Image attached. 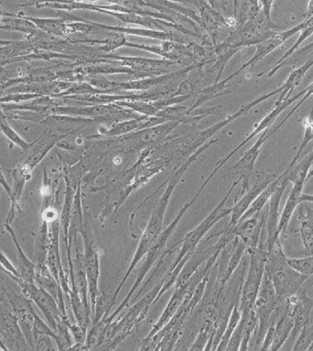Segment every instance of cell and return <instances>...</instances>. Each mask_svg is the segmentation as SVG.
<instances>
[{"label":"cell","mask_w":313,"mask_h":351,"mask_svg":"<svg viewBox=\"0 0 313 351\" xmlns=\"http://www.w3.org/2000/svg\"><path fill=\"white\" fill-rule=\"evenodd\" d=\"M218 143L217 140H211L209 143L204 144L202 147H200L197 152L192 154V156L186 160L181 165V167L176 171V173L174 174L173 178L170 179V184L165 189L164 195L160 198L159 202L157 203L156 206L152 211V216L150 217L148 224L146 226V230L143 231V236L140 241V243L138 245L137 250H136L135 254L133 256L132 263H130V267L128 269L126 274L122 279L121 284H119L118 288H117L115 293L113 295L114 301H116V298H118L119 292H121V288L124 287L125 282L129 278L130 274L135 270L136 266H137L139 261L143 258V256L148 253L149 250H151L152 245L154 241L159 238L160 234L163 231V223H164V217L165 211H167L168 203H170L171 195H172L174 189L178 186L179 182H181L182 178H183L184 173H186L189 165H192L193 162L197 160V158L200 156V154L205 152L209 147L213 145L214 143Z\"/></svg>","instance_id":"obj_1"},{"label":"cell","mask_w":313,"mask_h":351,"mask_svg":"<svg viewBox=\"0 0 313 351\" xmlns=\"http://www.w3.org/2000/svg\"><path fill=\"white\" fill-rule=\"evenodd\" d=\"M266 271L273 282L277 304L280 306L296 295L309 277L299 273L290 265L283 249L282 239L266 246Z\"/></svg>","instance_id":"obj_2"},{"label":"cell","mask_w":313,"mask_h":351,"mask_svg":"<svg viewBox=\"0 0 313 351\" xmlns=\"http://www.w3.org/2000/svg\"><path fill=\"white\" fill-rule=\"evenodd\" d=\"M207 184L203 183L202 186H201L200 190H198L197 194L195 195V197L192 198V200L189 201V202L185 204L183 208L181 209V211L178 212V216L176 217V219L173 220V222L171 223L167 228H165V230H163L161 234H160L159 238L156 239V241H154V245H152L151 250H149L148 253H147L146 261L143 266H141L140 271H139V276L137 279H136V282L132 289L130 290V292L128 293L126 298H125L124 300L122 301V303L119 304L118 309L116 310L115 312L113 313L111 317L106 318L105 322L107 325H110V324L113 323V321L117 317L119 314H121L122 310L125 308L129 304L130 299L132 298L133 293L137 291L139 287L141 285V281H143L144 277H146L147 273L154 266L155 261H157V258L160 257V255L162 254L163 252H164L165 246H167L168 241L172 236L174 231H175L176 227H178L179 221H181L182 217H183L184 215L186 214V212L189 210L190 208L193 206V204L197 201L198 197H200L201 192L203 191V189H205Z\"/></svg>","instance_id":"obj_3"},{"label":"cell","mask_w":313,"mask_h":351,"mask_svg":"<svg viewBox=\"0 0 313 351\" xmlns=\"http://www.w3.org/2000/svg\"><path fill=\"white\" fill-rule=\"evenodd\" d=\"M239 183H241L240 178L233 182L230 189L228 190L227 194H226L222 201L218 204L216 208L208 215V217H207L200 225H198L194 230L189 231V232L187 234L183 241H181L183 245H182L181 252H179L178 257H176L175 261H174L167 274L171 273L184 258L192 257L193 253H194L196 249H197L198 243H200L201 239L206 236V234L209 232V230H211L216 223L219 222L220 219H222L223 217L231 215V208H225V205L229 198H230L231 193L237 187Z\"/></svg>","instance_id":"obj_4"},{"label":"cell","mask_w":313,"mask_h":351,"mask_svg":"<svg viewBox=\"0 0 313 351\" xmlns=\"http://www.w3.org/2000/svg\"><path fill=\"white\" fill-rule=\"evenodd\" d=\"M277 306L279 304H277L276 290L270 277L266 271L254 304V310L258 317V325L250 341L249 347H251L249 348L250 350H260L261 345L270 326L272 317Z\"/></svg>","instance_id":"obj_5"},{"label":"cell","mask_w":313,"mask_h":351,"mask_svg":"<svg viewBox=\"0 0 313 351\" xmlns=\"http://www.w3.org/2000/svg\"><path fill=\"white\" fill-rule=\"evenodd\" d=\"M249 255L248 270L243 285L240 298V309L242 315H248L254 308L255 299L262 284L264 274L266 273L268 250L264 246V241L257 249L247 252Z\"/></svg>","instance_id":"obj_6"},{"label":"cell","mask_w":313,"mask_h":351,"mask_svg":"<svg viewBox=\"0 0 313 351\" xmlns=\"http://www.w3.org/2000/svg\"><path fill=\"white\" fill-rule=\"evenodd\" d=\"M274 24L266 17L262 12L243 25L237 27L230 39L223 45L233 49L250 47L264 42L275 34Z\"/></svg>","instance_id":"obj_7"},{"label":"cell","mask_w":313,"mask_h":351,"mask_svg":"<svg viewBox=\"0 0 313 351\" xmlns=\"http://www.w3.org/2000/svg\"><path fill=\"white\" fill-rule=\"evenodd\" d=\"M0 344L2 350H31L23 329L19 323L17 315L13 312L4 296L1 298L0 309Z\"/></svg>","instance_id":"obj_8"},{"label":"cell","mask_w":313,"mask_h":351,"mask_svg":"<svg viewBox=\"0 0 313 351\" xmlns=\"http://www.w3.org/2000/svg\"><path fill=\"white\" fill-rule=\"evenodd\" d=\"M21 289V293L26 298L31 299L39 307L40 311L45 315L49 326L56 331L57 323L64 319L61 310L59 308L58 303L50 293L43 288L38 287L35 282L25 281L23 278H19L13 276H9Z\"/></svg>","instance_id":"obj_9"},{"label":"cell","mask_w":313,"mask_h":351,"mask_svg":"<svg viewBox=\"0 0 313 351\" xmlns=\"http://www.w3.org/2000/svg\"><path fill=\"white\" fill-rule=\"evenodd\" d=\"M85 253L83 257V267L89 282V296H91L92 317H94L97 296L100 295V254L99 250L91 241L85 230L82 232Z\"/></svg>","instance_id":"obj_10"},{"label":"cell","mask_w":313,"mask_h":351,"mask_svg":"<svg viewBox=\"0 0 313 351\" xmlns=\"http://www.w3.org/2000/svg\"><path fill=\"white\" fill-rule=\"evenodd\" d=\"M305 23H306V21L304 20L302 23L298 24V25H296L290 29H287V31L280 32H276L271 37H269L268 39L260 43L259 45H255L257 51H255V56H253L248 62H246V64L242 65V66L239 68L235 73H233V75H229L227 78H225L224 80L222 81L223 83L227 84L231 79L235 77L236 75H238L242 71L246 69V68L248 66H251V65L252 66H254V65L257 64L258 62L262 61L266 56H268V54L272 53V51L276 50V49L279 48V46H281L283 43L287 42V40L290 39L293 35L301 32V29H303L305 25Z\"/></svg>","instance_id":"obj_11"},{"label":"cell","mask_w":313,"mask_h":351,"mask_svg":"<svg viewBox=\"0 0 313 351\" xmlns=\"http://www.w3.org/2000/svg\"><path fill=\"white\" fill-rule=\"evenodd\" d=\"M273 134V130L268 132V130H266L263 132L254 145L248 151L244 152L243 157L231 168V171H235L240 176L239 178L241 179L242 193L243 194L251 186H250V181H251L255 163H257L258 157H259L264 143Z\"/></svg>","instance_id":"obj_12"},{"label":"cell","mask_w":313,"mask_h":351,"mask_svg":"<svg viewBox=\"0 0 313 351\" xmlns=\"http://www.w3.org/2000/svg\"><path fill=\"white\" fill-rule=\"evenodd\" d=\"M277 174H269L260 171L257 176L254 184L250 186L246 193H244L243 197L238 200L231 208V219L227 226V228H233L237 224L239 220L246 213L247 209L251 206L254 201L257 199L258 195L261 194L271 184L272 182L277 178Z\"/></svg>","instance_id":"obj_13"},{"label":"cell","mask_w":313,"mask_h":351,"mask_svg":"<svg viewBox=\"0 0 313 351\" xmlns=\"http://www.w3.org/2000/svg\"><path fill=\"white\" fill-rule=\"evenodd\" d=\"M286 303L290 307L294 320V328L291 340L294 341L305 326L310 323V315L313 310V299L308 295V287H302L299 292L288 298Z\"/></svg>","instance_id":"obj_14"},{"label":"cell","mask_w":313,"mask_h":351,"mask_svg":"<svg viewBox=\"0 0 313 351\" xmlns=\"http://www.w3.org/2000/svg\"><path fill=\"white\" fill-rule=\"evenodd\" d=\"M277 310H279V317L276 321L274 340L270 351L281 350L286 341L290 339L294 328V320L290 306L285 302L284 304L277 306Z\"/></svg>","instance_id":"obj_15"},{"label":"cell","mask_w":313,"mask_h":351,"mask_svg":"<svg viewBox=\"0 0 313 351\" xmlns=\"http://www.w3.org/2000/svg\"><path fill=\"white\" fill-rule=\"evenodd\" d=\"M296 219L302 245L308 255L313 254V208L301 205L297 208Z\"/></svg>","instance_id":"obj_16"},{"label":"cell","mask_w":313,"mask_h":351,"mask_svg":"<svg viewBox=\"0 0 313 351\" xmlns=\"http://www.w3.org/2000/svg\"><path fill=\"white\" fill-rule=\"evenodd\" d=\"M231 244H233V252H231L227 261H226L224 270H222V269L219 270L220 279L225 285L227 284V282L233 276V274L237 271L238 267H240L241 261L247 253L246 243L241 241L238 237L233 239Z\"/></svg>","instance_id":"obj_17"},{"label":"cell","mask_w":313,"mask_h":351,"mask_svg":"<svg viewBox=\"0 0 313 351\" xmlns=\"http://www.w3.org/2000/svg\"><path fill=\"white\" fill-rule=\"evenodd\" d=\"M4 227L6 228L8 232L12 236V241L14 242L16 247L18 250V263H19V271H20L21 277L27 282H35V276H36L37 265H34L30 258L27 257L23 249H21L20 243H19L17 237L12 227L8 223H4Z\"/></svg>","instance_id":"obj_18"},{"label":"cell","mask_w":313,"mask_h":351,"mask_svg":"<svg viewBox=\"0 0 313 351\" xmlns=\"http://www.w3.org/2000/svg\"><path fill=\"white\" fill-rule=\"evenodd\" d=\"M312 65L313 59L307 62L306 64L301 65V67L294 69L293 72L288 76L287 80H286L284 84H283L282 91L280 92L279 99H277L276 103H281L290 99L292 92L301 84L305 75H306L308 71H309Z\"/></svg>","instance_id":"obj_19"},{"label":"cell","mask_w":313,"mask_h":351,"mask_svg":"<svg viewBox=\"0 0 313 351\" xmlns=\"http://www.w3.org/2000/svg\"><path fill=\"white\" fill-rule=\"evenodd\" d=\"M313 59V43L310 45L305 46V47L299 49L295 53L286 59L285 61L280 62L277 66H272L268 73V77L276 75V73L283 67L290 66L296 69V68L301 67V65L306 64L307 62Z\"/></svg>","instance_id":"obj_20"},{"label":"cell","mask_w":313,"mask_h":351,"mask_svg":"<svg viewBox=\"0 0 313 351\" xmlns=\"http://www.w3.org/2000/svg\"><path fill=\"white\" fill-rule=\"evenodd\" d=\"M283 176H284V174L282 173L280 176H277L271 184H269V186L258 195L257 199H255L251 206L247 209L246 213L243 215V217H241L239 221L248 219V217H252L253 215L259 213V212L265 208V206L268 205V203L270 201L271 197H273L275 192L277 191V187H279L280 183H281Z\"/></svg>","instance_id":"obj_21"},{"label":"cell","mask_w":313,"mask_h":351,"mask_svg":"<svg viewBox=\"0 0 313 351\" xmlns=\"http://www.w3.org/2000/svg\"><path fill=\"white\" fill-rule=\"evenodd\" d=\"M27 20L31 21L39 29L43 31L49 32L56 35H67L71 32H73L72 29L68 26V24L65 23L64 20H51V19H36L25 17Z\"/></svg>","instance_id":"obj_22"},{"label":"cell","mask_w":313,"mask_h":351,"mask_svg":"<svg viewBox=\"0 0 313 351\" xmlns=\"http://www.w3.org/2000/svg\"><path fill=\"white\" fill-rule=\"evenodd\" d=\"M239 304H240V302L236 303L235 306H233V311H231L230 317H229L227 325H226L225 330L223 332L222 340H220V344L218 346V351L226 350V348H227L228 343L230 341L234 330H235L239 323H240L242 319V312Z\"/></svg>","instance_id":"obj_23"},{"label":"cell","mask_w":313,"mask_h":351,"mask_svg":"<svg viewBox=\"0 0 313 351\" xmlns=\"http://www.w3.org/2000/svg\"><path fill=\"white\" fill-rule=\"evenodd\" d=\"M114 304H115V301H114L113 295H106L105 293H100L97 296L94 317H92L93 318L92 326L97 325L102 319H106L108 317V311H110Z\"/></svg>","instance_id":"obj_24"},{"label":"cell","mask_w":313,"mask_h":351,"mask_svg":"<svg viewBox=\"0 0 313 351\" xmlns=\"http://www.w3.org/2000/svg\"><path fill=\"white\" fill-rule=\"evenodd\" d=\"M304 125V136L303 138H302V141L301 145H299V148L298 152H297V154L295 157L293 158L292 160H291L290 165H288V169H291L294 165L298 162L299 157L302 152H303L304 149L306 148L308 144L310 143V141H313V106L312 108V111H310V115L307 117V118L304 119L303 121Z\"/></svg>","instance_id":"obj_25"},{"label":"cell","mask_w":313,"mask_h":351,"mask_svg":"<svg viewBox=\"0 0 313 351\" xmlns=\"http://www.w3.org/2000/svg\"><path fill=\"white\" fill-rule=\"evenodd\" d=\"M305 21H306V23H305L303 29H301V34H299L295 45H293L292 47H291L290 50L286 51L284 56H283L281 58L276 62V64H273V66H277V65H279L280 62L285 61V60L288 58V57L292 56V54L297 51V49H298L299 46L301 45L304 40H306L308 38L312 36L313 34V16L312 17L308 19V20H305Z\"/></svg>","instance_id":"obj_26"},{"label":"cell","mask_w":313,"mask_h":351,"mask_svg":"<svg viewBox=\"0 0 313 351\" xmlns=\"http://www.w3.org/2000/svg\"><path fill=\"white\" fill-rule=\"evenodd\" d=\"M313 343V324L305 326L299 333L295 344L291 350L294 351L310 350Z\"/></svg>","instance_id":"obj_27"},{"label":"cell","mask_w":313,"mask_h":351,"mask_svg":"<svg viewBox=\"0 0 313 351\" xmlns=\"http://www.w3.org/2000/svg\"><path fill=\"white\" fill-rule=\"evenodd\" d=\"M288 263L295 270L304 276H313V254L304 258H288Z\"/></svg>","instance_id":"obj_28"},{"label":"cell","mask_w":313,"mask_h":351,"mask_svg":"<svg viewBox=\"0 0 313 351\" xmlns=\"http://www.w3.org/2000/svg\"><path fill=\"white\" fill-rule=\"evenodd\" d=\"M6 23V26H1L2 29H10L13 31H21L30 34H34L38 31V27L34 23L24 18L7 20Z\"/></svg>","instance_id":"obj_29"},{"label":"cell","mask_w":313,"mask_h":351,"mask_svg":"<svg viewBox=\"0 0 313 351\" xmlns=\"http://www.w3.org/2000/svg\"><path fill=\"white\" fill-rule=\"evenodd\" d=\"M244 334H246V319L242 315V319L237 328L234 330L230 341L228 343L226 351H239L242 341H243Z\"/></svg>","instance_id":"obj_30"},{"label":"cell","mask_w":313,"mask_h":351,"mask_svg":"<svg viewBox=\"0 0 313 351\" xmlns=\"http://www.w3.org/2000/svg\"><path fill=\"white\" fill-rule=\"evenodd\" d=\"M1 128L2 132H3L4 134L7 136V138H9L10 141H12L13 143L16 144V145L20 147L21 149H23V151H27V149H31L32 147L34 146V143H28V141H24L20 135L17 134L15 130L12 129V128L9 126V124L6 123L4 118L2 119Z\"/></svg>","instance_id":"obj_31"},{"label":"cell","mask_w":313,"mask_h":351,"mask_svg":"<svg viewBox=\"0 0 313 351\" xmlns=\"http://www.w3.org/2000/svg\"><path fill=\"white\" fill-rule=\"evenodd\" d=\"M146 118V117H143V118H136L133 119V121H130L127 122H124V123L119 124L118 126L114 127L113 129L108 130V134L111 136H117L124 134V133H128L130 132H132V130H140L141 125L143 123V121Z\"/></svg>","instance_id":"obj_32"},{"label":"cell","mask_w":313,"mask_h":351,"mask_svg":"<svg viewBox=\"0 0 313 351\" xmlns=\"http://www.w3.org/2000/svg\"><path fill=\"white\" fill-rule=\"evenodd\" d=\"M40 335H49V336L53 337V339L56 342V344L59 341V337L57 336L56 331H54L50 326L47 325V324L43 322V321L39 317V315L35 314L34 323V343L36 341V339Z\"/></svg>","instance_id":"obj_33"},{"label":"cell","mask_w":313,"mask_h":351,"mask_svg":"<svg viewBox=\"0 0 313 351\" xmlns=\"http://www.w3.org/2000/svg\"><path fill=\"white\" fill-rule=\"evenodd\" d=\"M312 95H313V82L312 84H310L309 86L307 87L306 93L304 94V96L302 97V99L301 100H299V103H297V105L295 106V107H294L292 108V110H290V112L288 113V115L285 117V119H283V121L281 122H280V123L279 125H277V126L276 128H275V129H274L275 132H277V130H279L280 128H281L283 126V125H284L286 123V122H287L288 119H290V117L292 116L293 114L296 112L297 110H298V108L299 107H301V106L302 104H303V103L305 101H306V100L308 99H310V97H312Z\"/></svg>","instance_id":"obj_34"},{"label":"cell","mask_w":313,"mask_h":351,"mask_svg":"<svg viewBox=\"0 0 313 351\" xmlns=\"http://www.w3.org/2000/svg\"><path fill=\"white\" fill-rule=\"evenodd\" d=\"M51 337L49 335H40L35 341V350H56L54 348L53 342H51Z\"/></svg>","instance_id":"obj_35"},{"label":"cell","mask_w":313,"mask_h":351,"mask_svg":"<svg viewBox=\"0 0 313 351\" xmlns=\"http://www.w3.org/2000/svg\"><path fill=\"white\" fill-rule=\"evenodd\" d=\"M1 266L2 268H3L5 273L9 274V276L23 278L21 276L20 271H19V269L15 268V266L12 265V261H10V258L7 257L6 254H5L3 250H1Z\"/></svg>","instance_id":"obj_36"},{"label":"cell","mask_w":313,"mask_h":351,"mask_svg":"<svg viewBox=\"0 0 313 351\" xmlns=\"http://www.w3.org/2000/svg\"><path fill=\"white\" fill-rule=\"evenodd\" d=\"M258 2H259L261 10H262L264 14L269 21H272L271 12L272 8L274 6L275 0H258Z\"/></svg>","instance_id":"obj_37"},{"label":"cell","mask_w":313,"mask_h":351,"mask_svg":"<svg viewBox=\"0 0 313 351\" xmlns=\"http://www.w3.org/2000/svg\"><path fill=\"white\" fill-rule=\"evenodd\" d=\"M305 15H306V16H305V20H308V19L312 17V16H313V0H309V2H308L306 14H305Z\"/></svg>","instance_id":"obj_38"},{"label":"cell","mask_w":313,"mask_h":351,"mask_svg":"<svg viewBox=\"0 0 313 351\" xmlns=\"http://www.w3.org/2000/svg\"><path fill=\"white\" fill-rule=\"evenodd\" d=\"M301 202L313 203V195L302 194L301 197Z\"/></svg>","instance_id":"obj_39"},{"label":"cell","mask_w":313,"mask_h":351,"mask_svg":"<svg viewBox=\"0 0 313 351\" xmlns=\"http://www.w3.org/2000/svg\"><path fill=\"white\" fill-rule=\"evenodd\" d=\"M239 10V0H233V16L237 17Z\"/></svg>","instance_id":"obj_40"},{"label":"cell","mask_w":313,"mask_h":351,"mask_svg":"<svg viewBox=\"0 0 313 351\" xmlns=\"http://www.w3.org/2000/svg\"><path fill=\"white\" fill-rule=\"evenodd\" d=\"M313 178V165L312 168H310V173L308 174L307 182L310 180V178Z\"/></svg>","instance_id":"obj_41"},{"label":"cell","mask_w":313,"mask_h":351,"mask_svg":"<svg viewBox=\"0 0 313 351\" xmlns=\"http://www.w3.org/2000/svg\"><path fill=\"white\" fill-rule=\"evenodd\" d=\"M310 350H313V343H312V347H310Z\"/></svg>","instance_id":"obj_42"}]
</instances>
